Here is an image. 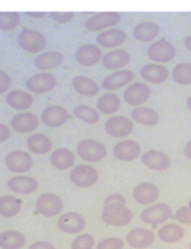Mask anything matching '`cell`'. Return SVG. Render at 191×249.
Listing matches in <instances>:
<instances>
[{
  "mask_svg": "<svg viewBox=\"0 0 191 249\" xmlns=\"http://www.w3.org/2000/svg\"><path fill=\"white\" fill-rule=\"evenodd\" d=\"M187 108L191 111V96H188V99H187Z\"/></svg>",
  "mask_w": 191,
  "mask_h": 249,
  "instance_id": "51",
  "label": "cell"
},
{
  "mask_svg": "<svg viewBox=\"0 0 191 249\" xmlns=\"http://www.w3.org/2000/svg\"><path fill=\"white\" fill-rule=\"evenodd\" d=\"M19 45L30 53V54H39L45 50L47 45V39L45 36L38 32V30H33V29H24L20 35H19Z\"/></svg>",
  "mask_w": 191,
  "mask_h": 249,
  "instance_id": "4",
  "label": "cell"
},
{
  "mask_svg": "<svg viewBox=\"0 0 191 249\" xmlns=\"http://www.w3.org/2000/svg\"><path fill=\"white\" fill-rule=\"evenodd\" d=\"M101 218L110 227H125L131 224L134 215L131 209L127 207V204H117V206L104 207Z\"/></svg>",
  "mask_w": 191,
  "mask_h": 249,
  "instance_id": "3",
  "label": "cell"
},
{
  "mask_svg": "<svg viewBox=\"0 0 191 249\" xmlns=\"http://www.w3.org/2000/svg\"><path fill=\"white\" fill-rule=\"evenodd\" d=\"M6 104L12 110L26 111V110H30V107L33 105V95H32V92L15 89V90H11L6 95Z\"/></svg>",
  "mask_w": 191,
  "mask_h": 249,
  "instance_id": "25",
  "label": "cell"
},
{
  "mask_svg": "<svg viewBox=\"0 0 191 249\" xmlns=\"http://www.w3.org/2000/svg\"><path fill=\"white\" fill-rule=\"evenodd\" d=\"M26 146H27L29 152L33 153V155H45V153H48L51 149H53V143H51V140L44 134H32L27 138Z\"/></svg>",
  "mask_w": 191,
  "mask_h": 249,
  "instance_id": "32",
  "label": "cell"
},
{
  "mask_svg": "<svg viewBox=\"0 0 191 249\" xmlns=\"http://www.w3.org/2000/svg\"><path fill=\"white\" fill-rule=\"evenodd\" d=\"M74 12H50V18L57 24H66L74 20Z\"/></svg>",
  "mask_w": 191,
  "mask_h": 249,
  "instance_id": "43",
  "label": "cell"
},
{
  "mask_svg": "<svg viewBox=\"0 0 191 249\" xmlns=\"http://www.w3.org/2000/svg\"><path fill=\"white\" fill-rule=\"evenodd\" d=\"M172 219H176L182 225H191V206L179 207L175 213H173Z\"/></svg>",
  "mask_w": 191,
  "mask_h": 249,
  "instance_id": "41",
  "label": "cell"
},
{
  "mask_svg": "<svg viewBox=\"0 0 191 249\" xmlns=\"http://www.w3.org/2000/svg\"><path fill=\"white\" fill-rule=\"evenodd\" d=\"M63 63V54L60 51H42L35 59V66L39 71H51L56 69Z\"/></svg>",
  "mask_w": 191,
  "mask_h": 249,
  "instance_id": "28",
  "label": "cell"
},
{
  "mask_svg": "<svg viewBox=\"0 0 191 249\" xmlns=\"http://www.w3.org/2000/svg\"><path fill=\"white\" fill-rule=\"evenodd\" d=\"M26 245V237L20 231H5L0 234V248L2 249H21Z\"/></svg>",
  "mask_w": 191,
  "mask_h": 249,
  "instance_id": "36",
  "label": "cell"
},
{
  "mask_svg": "<svg viewBox=\"0 0 191 249\" xmlns=\"http://www.w3.org/2000/svg\"><path fill=\"white\" fill-rule=\"evenodd\" d=\"M5 164H6L8 170H11L12 173L24 174V173L32 170V167H33V158L27 152L14 150V152L8 153V156L5 158Z\"/></svg>",
  "mask_w": 191,
  "mask_h": 249,
  "instance_id": "11",
  "label": "cell"
},
{
  "mask_svg": "<svg viewBox=\"0 0 191 249\" xmlns=\"http://www.w3.org/2000/svg\"><path fill=\"white\" fill-rule=\"evenodd\" d=\"M185 47H187V50L191 53V35L185 38Z\"/></svg>",
  "mask_w": 191,
  "mask_h": 249,
  "instance_id": "50",
  "label": "cell"
},
{
  "mask_svg": "<svg viewBox=\"0 0 191 249\" xmlns=\"http://www.w3.org/2000/svg\"><path fill=\"white\" fill-rule=\"evenodd\" d=\"M120 14L119 12H99L92 17H89L84 23L86 30L89 32H102L106 29H112L120 23Z\"/></svg>",
  "mask_w": 191,
  "mask_h": 249,
  "instance_id": "8",
  "label": "cell"
},
{
  "mask_svg": "<svg viewBox=\"0 0 191 249\" xmlns=\"http://www.w3.org/2000/svg\"><path fill=\"white\" fill-rule=\"evenodd\" d=\"M27 15L30 18H44L47 14L45 12H27Z\"/></svg>",
  "mask_w": 191,
  "mask_h": 249,
  "instance_id": "48",
  "label": "cell"
},
{
  "mask_svg": "<svg viewBox=\"0 0 191 249\" xmlns=\"http://www.w3.org/2000/svg\"><path fill=\"white\" fill-rule=\"evenodd\" d=\"M71 119V114L66 111V108L60 105H50L47 108L42 111V116H41V122L45 124L47 128H51V129H56V128H60L63 124Z\"/></svg>",
  "mask_w": 191,
  "mask_h": 249,
  "instance_id": "12",
  "label": "cell"
},
{
  "mask_svg": "<svg viewBox=\"0 0 191 249\" xmlns=\"http://www.w3.org/2000/svg\"><path fill=\"white\" fill-rule=\"evenodd\" d=\"M133 35L138 42H152L160 35V26L155 21H142L134 27Z\"/></svg>",
  "mask_w": 191,
  "mask_h": 249,
  "instance_id": "27",
  "label": "cell"
},
{
  "mask_svg": "<svg viewBox=\"0 0 191 249\" xmlns=\"http://www.w3.org/2000/svg\"><path fill=\"white\" fill-rule=\"evenodd\" d=\"M133 198L142 206H149L157 203L160 198V189L155 186L153 183L143 182L140 185H137L133 191Z\"/></svg>",
  "mask_w": 191,
  "mask_h": 249,
  "instance_id": "21",
  "label": "cell"
},
{
  "mask_svg": "<svg viewBox=\"0 0 191 249\" xmlns=\"http://www.w3.org/2000/svg\"><path fill=\"white\" fill-rule=\"evenodd\" d=\"M125 246V242L119 237H107L101 240L96 245V249H122Z\"/></svg>",
  "mask_w": 191,
  "mask_h": 249,
  "instance_id": "42",
  "label": "cell"
},
{
  "mask_svg": "<svg viewBox=\"0 0 191 249\" xmlns=\"http://www.w3.org/2000/svg\"><path fill=\"white\" fill-rule=\"evenodd\" d=\"M77 153L83 161L89 162V164H95V162H101L102 159L107 156V149L101 141L88 138V140H83L78 143Z\"/></svg>",
  "mask_w": 191,
  "mask_h": 249,
  "instance_id": "1",
  "label": "cell"
},
{
  "mask_svg": "<svg viewBox=\"0 0 191 249\" xmlns=\"http://www.w3.org/2000/svg\"><path fill=\"white\" fill-rule=\"evenodd\" d=\"M133 81H134V72H133V71L117 69V71H115L113 74H109L106 78L102 80L101 87L106 89V90H109V92H115V90H119V89L131 84Z\"/></svg>",
  "mask_w": 191,
  "mask_h": 249,
  "instance_id": "16",
  "label": "cell"
},
{
  "mask_svg": "<svg viewBox=\"0 0 191 249\" xmlns=\"http://www.w3.org/2000/svg\"><path fill=\"white\" fill-rule=\"evenodd\" d=\"M95 248V239L92 234H78L73 243H71V249H94Z\"/></svg>",
  "mask_w": 191,
  "mask_h": 249,
  "instance_id": "40",
  "label": "cell"
},
{
  "mask_svg": "<svg viewBox=\"0 0 191 249\" xmlns=\"http://www.w3.org/2000/svg\"><path fill=\"white\" fill-rule=\"evenodd\" d=\"M185 231L181 227V224H163L158 231H157V237L164 242V243H178L184 239Z\"/></svg>",
  "mask_w": 191,
  "mask_h": 249,
  "instance_id": "29",
  "label": "cell"
},
{
  "mask_svg": "<svg viewBox=\"0 0 191 249\" xmlns=\"http://www.w3.org/2000/svg\"><path fill=\"white\" fill-rule=\"evenodd\" d=\"M113 155L117 161L133 162L142 156V147L134 140H122L113 147Z\"/></svg>",
  "mask_w": 191,
  "mask_h": 249,
  "instance_id": "14",
  "label": "cell"
},
{
  "mask_svg": "<svg viewBox=\"0 0 191 249\" xmlns=\"http://www.w3.org/2000/svg\"><path fill=\"white\" fill-rule=\"evenodd\" d=\"M38 186H39V183L35 180L33 177L23 176V174L12 177V179H9V182H8V188L11 189V192L23 194V195L33 194L38 189Z\"/></svg>",
  "mask_w": 191,
  "mask_h": 249,
  "instance_id": "26",
  "label": "cell"
},
{
  "mask_svg": "<svg viewBox=\"0 0 191 249\" xmlns=\"http://www.w3.org/2000/svg\"><path fill=\"white\" fill-rule=\"evenodd\" d=\"M130 62H131V56L125 50H112L107 54L102 56V65L109 71L124 69Z\"/></svg>",
  "mask_w": 191,
  "mask_h": 249,
  "instance_id": "24",
  "label": "cell"
},
{
  "mask_svg": "<svg viewBox=\"0 0 191 249\" xmlns=\"http://www.w3.org/2000/svg\"><path fill=\"white\" fill-rule=\"evenodd\" d=\"M125 242L134 249H146L153 245L155 233L148 228H134L127 234Z\"/></svg>",
  "mask_w": 191,
  "mask_h": 249,
  "instance_id": "22",
  "label": "cell"
},
{
  "mask_svg": "<svg viewBox=\"0 0 191 249\" xmlns=\"http://www.w3.org/2000/svg\"><path fill=\"white\" fill-rule=\"evenodd\" d=\"M63 210V201L56 194H41L37 200V212L45 218L59 216Z\"/></svg>",
  "mask_w": 191,
  "mask_h": 249,
  "instance_id": "7",
  "label": "cell"
},
{
  "mask_svg": "<svg viewBox=\"0 0 191 249\" xmlns=\"http://www.w3.org/2000/svg\"><path fill=\"white\" fill-rule=\"evenodd\" d=\"M74 116L84 122V123H89V124H94V123H98L99 122V111L92 108L89 105H78L74 108Z\"/></svg>",
  "mask_w": 191,
  "mask_h": 249,
  "instance_id": "38",
  "label": "cell"
},
{
  "mask_svg": "<svg viewBox=\"0 0 191 249\" xmlns=\"http://www.w3.org/2000/svg\"><path fill=\"white\" fill-rule=\"evenodd\" d=\"M190 249H191V242H190Z\"/></svg>",
  "mask_w": 191,
  "mask_h": 249,
  "instance_id": "52",
  "label": "cell"
},
{
  "mask_svg": "<svg viewBox=\"0 0 191 249\" xmlns=\"http://www.w3.org/2000/svg\"><path fill=\"white\" fill-rule=\"evenodd\" d=\"M21 212V200L15 195H2L0 197V216L14 218Z\"/></svg>",
  "mask_w": 191,
  "mask_h": 249,
  "instance_id": "35",
  "label": "cell"
},
{
  "mask_svg": "<svg viewBox=\"0 0 191 249\" xmlns=\"http://www.w3.org/2000/svg\"><path fill=\"white\" fill-rule=\"evenodd\" d=\"M101 59H102V54H101L99 45H95V44H84L78 47V50L76 51V60L78 62V65L86 66V68L95 66Z\"/></svg>",
  "mask_w": 191,
  "mask_h": 249,
  "instance_id": "23",
  "label": "cell"
},
{
  "mask_svg": "<svg viewBox=\"0 0 191 249\" xmlns=\"http://www.w3.org/2000/svg\"><path fill=\"white\" fill-rule=\"evenodd\" d=\"M57 80L53 74H48L47 71H42L39 74H35L27 78L26 87L27 90L35 93V95H42L47 92H51L56 87Z\"/></svg>",
  "mask_w": 191,
  "mask_h": 249,
  "instance_id": "9",
  "label": "cell"
},
{
  "mask_svg": "<svg viewBox=\"0 0 191 249\" xmlns=\"http://www.w3.org/2000/svg\"><path fill=\"white\" fill-rule=\"evenodd\" d=\"M119 108H120V98L113 92L102 95L96 102V110L106 116H115Z\"/></svg>",
  "mask_w": 191,
  "mask_h": 249,
  "instance_id": "34",
  "label": "cell"
},
{
  "mask_svg": "<svg viewBox=\"0 0 191 249\" xmlns=\"http://www.w3.org/2000/svg\"><path fill=\"white\" fill-rule=\"evenodd\" d=\"M39 126V120L30 111H20L11 119V128L19 134H30Z\"/></svg>",
  "mask_w": 191,
  "mask_h": 249,
  "instance_id": "17",
  "label": "cell"
},
{
  "mask_svg": "<svg viewBox=\"0 0 191 249\" xmlns=\"http://www.w3.org/2000/svg\"><path fill=\"white\" fill-rule=\"evenodd\" d=\"M9 135H11V128L5 123H0V143L6 141L9 138Z\"/></svg>",
  "mask_w": 191,
  "mask_h": 249,
  "instance_id": "47",
  "label": "cell"
},
{
  "mask_svg": "<svg viewBox=\"0 0 191 249\" xmlns=\"http://www.w3.org/2000/svg\"><path fill=\"white\" fill-rule=\"evenodd\" d=\"M11 84H12V80H11L9 74H6L5 71L0 69V95L6 93L11 89Z\"/></svg>",
  "mask_w": 191,
  "mask_h": 249,
  "instance_id": "45",
  "label": "cell"
},
{
  "mask_svg": "<svg viewBox=\"0 0 191 249\" xmlns=\"http://www.w3.org/2000/svg\"><path fill=\"white\" fill-rule=\"evenodd\" d=\"M131 119L143 126H153L160 122V114L155 111L153 108L149 107H134V110L131 111Z\"/></svg>",
  "mask_w": 191,
  "mask_h": 249,
  "instance_id": "30",
  "label": "cell"
},
{
  "mask_svg": "<svg viewBox=\"0 0 191 249\" xmlns=\"http://www.w3.org/2000/svg\"><path fill=\"white\" fill-rule=\"evenodd\" d=\"M86 227V219L77 212L62 213L57 221V228L66 234H80Z\"/></svg>",
  "mask_w": 191,
  "mask_h": 249,
  "instance_id": "15",
  "label": "cell"
},
{
  "mask_svg": "<svg viewBox=\"0 0 191 249\" xmlns=\"http://www.w3.org/2000/svg\"><path fill=\"white\" fill-rule=\"evenodd\" d=\"M140 159L145 167L153 171H166L172 165L170 156L160 150H148L140 156Z\"/></svg>",
  "mask_w": 191,
  "mask_h": 249,
  "instance_id": "18",
  "label": "cell"
},
{
  "mask_svg": "<svg viewBox=\"0 0 191 249\" xmlns=\"http://www.w3.org/2000/svg\"><path fill=\"white\" fill-rule=\"evenodd\" d=\"M104 129L112 138H127L134 129V120L127 116H112Z\"/></svg>",
  "mask_w": 191,
  "mask_h": 249,
  "instance_id": "10",
  "label": "cell"
},
{
  "mask_svg": "<svg viewBox=\"0 0 191 249\" xmlns=\"http://www.w3.org/2000/svg\"><path fill=\"white\" fill-rule=\"evenodd\" d=\"M151 98V87L146 83H131L124 92V99L131 107H140Z\"/></svg>",
  "mask_w": 191,
  "mask_h": 249,
  "instance_id": "13",
  "label": "cell"
},
{
  "mask_svg": "<svg viewBox=\"0 0 191 249\" xmlns=\"http://www.w3.org/2000/svg\"><path fill=\"white\" fill-rule=\"evenodd\" d=\"M50 162H51V165H53L56 170L63 171V170H69L74 165L76 156H74V153L69 149L62 147V149H56L53 153H51Z\"/></svg>",
  "mask_w": 191,
  "mask_h": 249,
  "instance_id": "31",
  "label": "cell"
},
{
  "mask_svg": "<svg viewBox=\"0 0 191 249\" xmlns=\"http://www.w3.org/2000/svg\"><path fill=\"white\" fill-rule=\"evenodd\" d=\"M172 78L179 86H190L191 84V63L184 62L173 68Z\"/></svg>",
  "mask_w": 191,
  "mask_h": 249,
  "instance_id": "37",
  "label": "cell"
},
{
  "mask_svg": "<svg viewBox=\"0 0 191 249\" xmlns=\"http://www.w3.org/2000/svg\"><path fill=\"white\" fill-rule=\"evenodd\" d=\"M29 249H56L53 243L45 242V240H39V242H35L29 246Z\"/></svg>",
  "mask_w": 191,
  "mask_h": 249,
  "instance_id": "46",
  "label": "cell"
},
{
  "mask_svg": "<svg viewBox=\"0 0 191 249\" xmlns=\"http://www.w3.org/2000/svg\"><path fill=\"white\" fill-rule=\"evenodd\" d=\"M20 15L17 12H0V30L11 32L20 26Z\"/></svg>",
  "mask_w": 191,
  "mask_h": 249,
  "instance_id": "39",
  "label": "cell"
},
{
  "mask_svg": "<svg viewBox=\"0 0 191 249\" xmlns=\"http://www.w3.org/2000/svg\"><path fill=\"white\" fill-rule=\"evenodd\" d=\"M173 218V210L166 203H153L142 210L140 219L148 225H163Z\"/></svg>",
  "mask_w": 191,
  "mask_h": 249,
  "instance_id": "2",
  "label": "cell"
},
{
  "mask_svg": "<svg viewBox=\"0 0 191 249\" xmlns=\"http://www.w3.org/2000/svg\"><path fill=\"white\" fill-rule=\"evenodd\" d=\"M73 87L78 95L88 96V98L98 95L101 89V86H98L95 80H92L91 77H83V75L73 78Z\"/></svg>",
  "mask_w": 191,
  "mask_h": 249,
  "instance_id": "33",
  "label": "cell"
},
{
  "mask_svg": "<svg viewBox=\"0 0 191 249\" xmlns=\"http://www.w3.org/2000/svg\"><path fill=\"white\" fill-rule=\"evenodd\" d=\"M142 78L149 84H163L169 80L170 72L163 63H148L140 71Z\"/></svg>",
  "mask_w": 191,
  "mask_h": 249,
  "instance_id": "19",
  "label": "cell"
},
{
  "mask_svg": "<svg viewBox=\"0 0 191 249\" xmlns=\"http://www.w3.org/2000/svg\"><path fill=\"white\" fill-rule=\"evenodd\" d=\"M184 153H185V156H187L188 159H191V140H190L188 143L185 144V147H184Z\"/></svg>",
  "mask_w": 191,
  "mask_h": 249,
  "instance_id": "49",
  "label": "cell"
},
{
  "mask_svg": "<svg viewBox=\"0 0 191 249\" xmlns=\"http://www.w3.org/2000/svg\"><path fill=\"white\" fill-rule=\"evenodd\" d=\"M69 180L77 188H81V189L91 188L98 182V171L89 164H81L71 170V173H69Z\"/></svg>",
  "mask_w": 191,
  "mask_h": 249,
  "instance_id": "5",
  "label": "cell"
},
{
  "mask_svg": "<svg viewBox=\"0 0 191 249\" xmlns=\"http://www.w3.org/2000/svg\"><path fill=\"white\" fill-rule=\"evenodd\" d=\"M117 204H127V200L124 195L120 194H112L104 200V207H110V206H117Z\"/></svg>",
  "mask_w": 191,
  "mask_h": 249,
  "instance_id": "44",
  "label": "cell"
},
{
  "mask_svg": "<svg viewBox=\"0 0 191 249\" xmlns=\"http://www.w3.org/2000/svg\"><path fill=\"white\" fill-rule=\"evenodd\" d=\"M176 54V48L172 42L166 39H158V41H152V44L148 48V57L151 62L155 63H169L173 60Z\"/></svg>",
  "mask_w": 191,
  "mask_h": 249,
  "instance_id": "6",
  "label": "cell"
},
{
  "mask_svg": "<svg viewBox=\"0 0 191 249\" xmlns=\"http://www.w3.org/2000/svg\"><path fill=\"white\" fill-rule=\"evenodd\" d=\"M127 41V33L120 29H106L98 33V38H96V44L102 48H107V50H113L120 47L124 42Z\"/></svg>",
  "mask_w": 191,
  "mask_h": 249,
  "instance_id": "20",
  "label": "cell"
}]
</instances>
